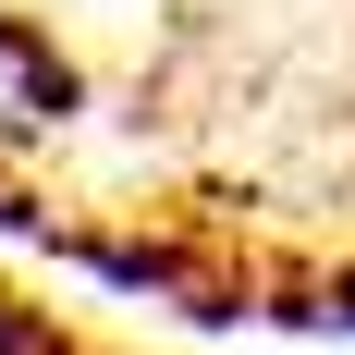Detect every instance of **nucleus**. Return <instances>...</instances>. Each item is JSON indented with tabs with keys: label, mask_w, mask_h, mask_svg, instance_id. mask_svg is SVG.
<instances>
[{
	"label": "nucleus",
	"mask_w": 355,
	"mask_h": 355,
	"mask_svg": "<svg viewBox=\"0 0 355 355\" xmlns=\"http://www.w3.org/2000/svg\"><path fill=\"white\" fill-rule=\"evenodd\" d=\"M73 110H86V62H73L62 37H37L25 12H0V159L49 147Z\"/></svg>",
	"instance_id": "nucleus-1"
},
{
	"label": "nucleus",
	"mask_w": 355,
	"mask_h": 355,
	"mask_svg": "<svg viewBox=\"0 0 355 355\" xmlns=\"http://www.w3.org/2000/svg\"><path fill=\"white\" fill-rule=\"evenodd\" d=\"M0 355H73V331H62V319H37V306H12V294H0Z\"/></svg>",
	"instance_id": "nucleus-2"
},
{
	"label": "nucleus",
	"mask_w": 355,
	"mask_h": 355,
	"mask_svg": "<svg viewBox=\"0 0 355 355\" xmlns=\"http://www.w3.org/2000/svg\"><path fill=\"white\" fill-rule=\"evenodd\" d=\"M0 220H25V209H12V196H0Z\"/></svg>",
	"instance_id": "nucleus-3"
}]
</instances>
